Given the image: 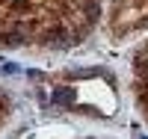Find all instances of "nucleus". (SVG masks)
Here are the masks:
<instances>
[{
    "instance_id": "obj_1",
    "label": "nucleus",
    "mask_w": 148,
    "mask_h": 139,
    "mask_svg": "<svg viewBox=\"0 0 148 139\" xmlns=\"http://www.w3.org/2000/svg\"><path fill=\"white\" fill-rule=\"evenodd\" d=\"M53 101L59 107H74V92L71 89H56L53 92Z\"/></svg>"
}]
</instances>
